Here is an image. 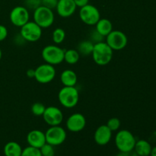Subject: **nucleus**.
Here are the masks:
<instances>
[{"mask_svg":"<svg viewBox=\"0 0 156 156\" xmlns=\"http://www.w3.org/2000/svg\"><path fill=\"white\" fill-rule=\"evenodd\" d=\"M114 55V50L105 41L94 44L91 56L97 65L106 66L111 61Z\"/></svg>","mask_w":156,"mask_h":156,"instance_id":"obj_1","label":"nucleus"},{"mask_svg":"<svg viewBox=\"0 0 156 156\" xmlns=\"http://www.w3.org/2000/svg\"><path fill=\"white\" fill-rule=\"evenodd\" d=\"M58 99L62 106L73 108L78 105L79 93L76 86H63L59 91Z\"/></svg>","mask_w":156,"mask_h":156,"instance_id":"obj_2","label":"nucleus"},{"mask_svg":"<svg viewBox=\"0 0 156 156\" xmlns=\"http://www.w3.org/2000/svg\"><path fill=\"white\" fill-rule=\"evenodd\" d=\"M64 53L65 50L57 45H47L42 50L41 56L46 63L56 66L63 62Z\"/></svg>","mask_w":156,"mask_h":156,"instance_id":"obj_3","label":"nucleus"},{"mask_svg":"<svg viewBox=\"0 0 156 156\" xmlns=\"http://www.w3.org/2000/svg\"><path fill=\"white\" fill-rule=\"evenodd\" d=\"M136 140L135 136L130 131L121 129L115 136V145L119 152H129L134 149Z\"/></svg>","mask_w":156,"mask_h":156,"instance_id":"obj_4","label":"nucleus"},{"mask_svg":"<svg viewBox=\"0 0 156 156\" xmlns=\"http://www.w3.org/2000/svg\"><path fill=\"white\" fill-rule=\"evenodd\" d=\"M34 21L41 28H47L52 26L55 20L54 13L52 9L41 5L34 10Z\"/></svg>","mask_w":156,"mask_h":156,"instance_id":"obj_5","label":"nucleus"},{"mask_svg":"<svg viewBox=\"0 0 156 156\" xmlns=\"http://www.w3.org/2000/svg\"><path fill=\"white\" fill-rule=\"evenodd\" d=\"M20 35L25 41L37 42L42 36V28L34 21H29L21 27Z\"/></svg>","mask_w":156,"mask_h":156,"instance_id":"obj_6","label":"nucleus"},{"mask_svg":"<svg viewBox=\"0 0 156 156\" xmlns=\"http://www.w3.org/2000/svg\"><path fill=\"white\" fill-rule=\"evenodd\" d=\"M46 142L53 146H58L62 145L66 140L67 134L65 129L62 126H50L45 132Z\"/></svg>","mask_w":156,"mask_h":156,"instance_id":"obj_7","label":"nucleus"},{"mask_svg":"<svg viewBox=\"0 0 156 156\" xmlns=\"http://www.w3.org/2000/svg\"><path fill=\"white\" fill-rule=\"evenodd\" d=\"M79 18L84 24L89 26L95 25L101 18V14L98 9L94 5L88 4L80 8Z\"/></svg>","mask_w":156,"mask_h":156,"instance_id":"obj_8","label":"nucleus"},{"mask_svg":"<svg viewBox=\"0 0 156 156\" xmlns=\"http://www.w3.org/2000/svg\"><path fill=\"white\" fill-rule=\"evenodd\" d=\"M106 37L105 42L113 50H123L128 44V38L126 34L119 30H113Z\"/></svg>","mask_w":156,"mask_h":156,"instance_id":"obj_9","label":"nucleus"},{"mask_svg":"<svg viewBox=\"0 0 156 156\" xmlns=\"http://www.w3.org/2000/svg\"><path fill=\"white\" fill-rule=\"evenodd\" d=\"M56 74L54 66L48 63L41 64L35 69L34 79L41 84H48L55 79Z\"/></svg>","mask_w":156,"mask_h":156,"instance_id":"obj_10","label":"nucleus"},{"mask_svg":"<svg viewBox=\"0 0 156 156\" xmlns=\"http://www.w3.org/2000/svg\"><path fill=\"white\" fill-rule=\"evenodd\" d=\"M9 19L13 25L21 27L29 21V19H30L29 10L25 6H15L11 11L10 15H9Z\"/></svg>","mask_w":156,"mask_h":156,"instance_id":"obj_11","label":"nucleus"},{"mask_svg":"<svg viewBox=\"0 0 156 156\" xmlns=\"http://www.w3.org/2000/svg\"><path fill=\"white\" fill-rule=\"evenodd\" d=\"M44 122L50 126H59L63 120V114L57 107L50 106L46 108L43 114Z\"/></svg>","mask_w":156,"mask_h":156,"instance_id":"obj_12","label":"nucleus"},{"mask_svg":"<svg viewBox=\"0 0 156 156\" xmlns=\"http://www.w3.org/2000/svg\"><path fill=\"white\" fill-rule=\"evenodd\" d=\"M66 128L72 133H79L83 130L86 126V119L81 113H74L66 120Z\"/></svg>","mask_w":156,"mask_h":156,"instance_id":"obj_13","label":"nucleus"},{"mask_svg":"<svg viewBox=\"0 0 156 156\" xmlns=\"http://www.w3.org/2000/svg\"><path fill=\"white\" fill-rule=\"evenodd\" d=\"M77 6L73 0H58L56 12L61 18H69L76 12Z\"/></svg>","mask_w":156,"mask_h":156,"instance_id":"obj_14","label":"nucleus"},{"mask_svg":"<svg viewBox=\"0 0 156 156\" xmlns=\"http://www.w3.org/2000/svg\"><path fill=\"white\" fill-rule=\"evenodd\" d=\"M112 131L106 124L101 125L96 129L94 134V140L98 146H106L112 138Z\"/></svg>","mask_w":156,"mask_h":156,"instance_id":"obj_15","label":"nucleus"},{"mask_svg":"<svg viewBox=\"0 0 156 156\" xmlns=\"http://www.w3.org/2000/svg\"><path fill=\"white\" fill-rule=\"evenodd\" d=\"M27 143L28 145L32 147L41 149L47 142H46L45 133L39 129H33L27 133Z\"/></svg>","mask_w":156,"mask_h":156,"instance_id":"obj_16","label":"nucleus"},{"mask_svg":"<svg viewBox=\"0 0 156 156\" xmlns=\"http://www.w3.org/2000/svg\"><path fill=\"white\" fill-rule=\"evenodd\" d=\"M60 81L63 86H76L78 82V76L73 70L65 69L61 73Z\"/></svg>","mask_w":156,"mask_h":156,"instance_id":"obj_17","label":"nucleus"},{"mask_svg":"<svg viewBox=\"0 0 156 156\" xmlns=\"http://www.w3.org/2000/svg\"><path fill=\"white\" fill-rule=\"evenodd\" d=\"M95 30L105 37L113 30V24L108 18H100L95 24Z\"/></svg>","mask_w":156,"mask_h":156,"instance_id":"obj_18","label":"nucleus"},{"mask_svg":"<svg viewBox=\"0 0 156 156\" xmlns=\"http://www.w3.org/2000/svg\"><path fill=\"white\" fill-rule=\"evenodd\" d=\"M133 150L139 156H149L152 150V146L146 140H140L136 142Z\"/></svg>","mask_w":156,"mask_h":156,"instance_id":"obj_19","label":"nucleus"},{"mask_svg":"<svg viewBox=\"0 0 156 156\" xmlns=\"http://www.w3.org/2000/svg\"><path fill=\"white\" fill-rule=\"evenodd\" d=\"M22 150V148L19 143L11 141L5 145L3 152L5 156H21Z\"/></svg>","mask_w":156,"mask_h":156,"instance_id":"obj_20","label":"nucleus"},{"mask_svg":"<svg viewBox=\"0 0 156 156\" xmlns=\"http://www.w3.org/2000/svg\"><path fill=\"white\" fill-rule=\"evenodd\" d=\"M94 43L91 42L90 40L82 41L78 44L77 51L82 56H88L91 55L94 48Z\"/></svg>","mask_w":156,"mask_h":156,"instance_id":"obj_21","label":"nucleus"},{"mask_svg":"<svg viewBox=\"0 0 156 156\" xmlns=\"http://www.w3.org/2000/svg\"><path fill=\"white\" fill-rule=\"evenodd\" d=\"M80 58V54L77 50L75 49H69V50H65L64 53V61L70 65H74L77 63Z\"/></svg>","mask_w":156,"mask_h":156,"instance_id":"obj_22","label":"nucleus"},{"mask_svg":"<svg viewBox=\"0 0 156 156\" xmlns=\"http://www.w3.org/2000/svg\"><path fill=\"white\" fill-rule=\"evenodd\" d=\"M52 39L56 44H62L66 39V31L61 27H57L53 31Z\"/></svg>","mask_w":156,"mask_h":156,"instance_id":"obj_23","label":"nucleus"},{"mask_svg":"<svg viewBox=\"0 0 156 156\" xmlns=\"http://www.w3.org/2000/svg\"><path fill=\"white\" fill-rule=\"evenodd\" d=\"M46 107L41 102H36L31 106V113L36 117H42L45 111Z\"/></svg>","mask_w":156,"mask_h":156,"instance_id":"obj_24","label":"nucleus"},{"mask_svg":"<svg viewBox=\"0 0 156 156\" xmlns=\"http://www.w3.org/2000/svg\"><path fill=\"white\" fill-rule=\"evenodd\" d=\"M21 156H42L40 149L28 146L22 150Z\"/></svg>","mask_w":156,"mask_h":156,"instance_id":"obj_25","label":"nucleus"},{"mask_svg":"<svg viewBox=\"0 0 156 156\" xmlns=\"http://www.w3.org/2000/svg\"><path fill=\"white\" fill-rule=\"evenodd\" d=\"M106 125L112 132H114V131H117L120 129L121 122H120V119L117 118V117H112L108 120Z\"/></svg>","mask_w":156,"mask_h":156,"instance_id":"obj_26","label":"nucleus"},{"mask_svg":"<svg viewBox=\"0 0 156 156\" xmlns=\"http://www.w3.org/2000/svg\"><path fill=\"white\" fill-rule=\"evenodd\" d=\"M42 156H54L55 155V150L54 146L49 143H46L40 149Z\"/></svg>","mask_w":156,"mask_h":156,"instance_id":"obj_27","label":"nucleus"},{"mask_svg":"<svg viewBox=\"0 0 156 156\" xmlns=\"http://www.w3.org/2000/svg\"><path fill=\"white\" fill-rule=\"evenodd\" d=\"M103 38L104 37L102 36V35H101L95 29L90 33L89 40L91 42L94 43V44L101 42V41H103Z\"/></svg>","mask_w":156,"mask_h":156,"instance_id":"obj_28","label":"nucleus"},{"mask_svg":"<svg viewBox=\"0 0 156 156\" xmlns=\"http://www.w3.org/2000/svg\"><path fill=\"white\" fill-rule=\"evenodd\" d=\"M25 7L27 9H36L41 5V0H25Z\"/></svg>","mask_w":156,"mask_h":156,"instance_id":"obj_29","label":"nucleus"},{"mask_svg":"<svg viewBox=\"0 0 156 156\" xmlns=\"http://www.w3.org/2000/svg\"><path fill=\"white\" fill-rule=\"evenodd\" d=\"M58 0H41V5H44L45 7L50 9H56L57 5Z\"/></svg>","mask_w":156,"mask_h":156,"instance_id":"obj_30","label":"nucleus"},{"mask_svg":"<svg viewBox=\"0 0 156 156\" xmlns=\"http://www.w3.org/2000/svg\"><path fill=\"white\" fill-rule=\"evenodd\" d=\"M9 31H8L7 27L5 25L0 24V42L5 41L7 38Z\"/></svg>","mask_w":156,"mask_h":156,"instance_id":"obj_31","label":"nucleus"},{"mask_svg":"<svg viewBox=\"0 0 156 156\" xmlns=\"http://www.w3.org/2000/svg\"><path fill=\"white\" fill-rule=\"evenodd\" d=\"M76 5L79 8H82L86 5L89 4V0H73Z\"/></svg>","mask_w":156,"mask_h":156,"instance_id":"obj_32","label":"nucleus"},{"mask_svg":"<svg viewBox=\"0 0 156 156\" xmlns=\"http://www.w3.org/2000/svg\"><path fill=\"white\" fill-rule=\"evenodd\" d=\"M117 156H139L135 152V151H129V152H120Z\"/></svg>","mask_w":156,"mask_h":156,"instance_id":"obj_33","label":"nucleus"},{"mask_svg":"<svg viewBox=\"0 0 156 156\" xmlns=\"http://www.w3.org/2000/svg\"><path fill=\"white\" fill-rule=\"evenodd\" d=\"M26 76L29 78V79H34L35 76V69H29L26 72Z\"/></svg>","mask_w":156,"mask_h":156,"instance_id":"obj_34","label":"nucleus"},{"mask_svg":"<svg viewBox=\"0 0 156 156\" xmlns=\"http://www.w3.org/2000/svg\"><path fill=\"white\" fill-rule=\"evenodd\" d=\"M149 156H156V146L152 147V150H151L150 155Z\"/></svg>","mask_w":156,"mask_h":156,"instance_id":"obj_35","label":"nucleus"},{"mask_svg":"<svg viewBox=\"0 0 156 156\" xmlns=\"http://www.w3.org/2000/svg\"><path fill=\"white\" fill-rule=\"evenodd\" d=\"M2 50L0 49V60L2 59Z\"/></svg>","mask_w":156,"mask_h":156,"instance_id":"obj_36","label":"nucleus"},{"mask_svg":"<svg viewBox=\"0 0 156 156\" xmlns=\"http://www.w3.org/2000/svg\"><path fill=\"white\" fill-rule=\"evenodd\" d=\"M108 156H112V155H108Z\"/></svg>","mask_w":156,"mask_h":156,"instance_id":"obj_37","label":"nucleus"}]
</instances>
